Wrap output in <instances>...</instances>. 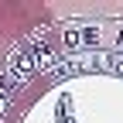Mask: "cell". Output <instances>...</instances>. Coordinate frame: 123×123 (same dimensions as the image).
<instances>
[{"label":"cell","instance_id":"6da1fadb","mask_svg":"<svg viewBox=\"0 0 123 123\" xmlns=\"http://www.w3.org/2000/svg\"><path fill=\"white\" fill-rule=\"evenodd\" d=\"M58 31V17L41 0H0V116Z\"/></svg>","mask_w":123,"mask_h":123}]
</instances>
